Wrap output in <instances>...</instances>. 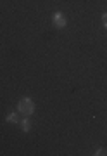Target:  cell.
Segmentation results:
<instances>
[{
    "label": "cell",
    "mask_w": 107,
    "mask_h": 156,
    "mask_svg": "<svg viewBox=\"0 0 107 156\" xmlns=\"http://www.w3.org/2000/svg\"><path fill=\"white\" fill-rule=\"evenodd\" d=\"M17 109L23 113L24 116H29V115L35 111V102L29 99V97H23V99L17 102Z\"/></svg>",
    "instance_id": "obj_1"
},
{
    "label": "cell",
    "mask_w": 107,
    "mask_h": 156,
    "mask_svg": "<svg viewBox=\"0 0 107 156\" xmlns=\"http://www.w3.org/2000/svg\"><path fill=\"white\" fill-rule=\"evenodd\" d=\"M52 21H54V26H55V28H64V26L68 24V19L64 17V14H62V12H54Z\"/></svg>",
    "instance_id": "obj_2"
},
{
    "label": "cell",
    "mask_w": 107,
    "mask_h": 156,
    "mask_svg": "<svg viewBox=\"0 0 107 156\" xmlns=\"http://www.w3.org/2000/svg\"><path fill=\"white\" fill-rule=\"evenodd\" d=\"M19 125H21V130H23V132H29V128H31V123H29L28 116L24 118V120H21Z\"/></svg>",
    "instance_id": "obj_3"
},
{
    "label": "cell",
    "mask_w": 107,
    "mask_h": 156,
    "mask_svg": "<svg viewBox=\"0 0 107 156\" xmlns=\"http://www.w3.org/2000/svg\"><path fill=\"white\" fill-rule=\"evenodd\" d=\"M5 122L7 123H17V116H16V113H9L5 116Z\"/></svg>",
    "instance_id": "obj_4"
},
{
    "label": "cell",
    "mask_w": 107,
    "mask_h": 156,
    "mask_svg": "<svg viewBox=\"0 0 107 156\" xmlns=\"http://www.w3.org/2000/svg\"><path fill=\"white\" fill-rule=\"evenodd\" d=\"M97 156H100V154H107V151L104 149V147H100V149H97V153H95Z\"/></svg>",
    "instance_id": "obj_5"
},
{
    "label": "cell",
    "mask_w": 107,
    "mask_h": 156,
    "mask_svg": "<svg viewBox=\"0 0 107 156\" xmlns=\"http://www.w3.org/2000/svg\"><path fill=\"white\" fill-rule=\"evenodd\" d=\"M102 23H104V26L107 28V12H104V14H102Z\"/></svg>",
    "instance_id": "obj_6"
}]
</instances>
